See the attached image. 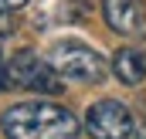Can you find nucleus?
Returning a JSON list of instances; mask_svg holds the SVG:
<instances>
[{"instance_id": "obj_9", "label": "nucleus", "mask_w": 146, "mask_h": 139, "mask_svg": "<svg viewBox=\"0 0 146 139\" xmlns=\"http://www.w3.org/2000/svg\"><path fill=\"white\" fill-rule=\"evenodd\" d=\"M133 136H136V139H146V119L136 122V132H133Z\"/></svg>"}, {"instance_id": "obj_8", "label": "nucleus", "mask_w": 146, "mask_h": 139, "mask_svg": "<svg viewBox=\"0 0 146 139\" xmlns=\"http://www.w3.org/2000/svg\"><path fill=\"white\" fill-rule=\"evenodd\" d=\"M27 0H0V10H7V14H14V10H21Z\"/></svg>"}, {"instance_id": "obj_3", "label": "nucleus", "mask_w": 146, "mask_h": 139, "mask_svg": "<svg viewBox=\"0 0 146 139\" xmlns=\"http://www.w3.org/2000/svg\"><path fill=\"white\" fill-rule=\"evenodd\" d=\"M3 85L27 88V92H37V95H61L65 78L54 71V65L48 58H41L34 51H17L3 65Z\"/></svg>"}, {"instance_id": "obj_6", "label": "nucleus", "mask_w": 146, "mask_h": 139, "mask_svg": "<svg viewBox=\"0 0 146 139\" xmlns=\"http://www.w3.org/2000/svg\"><path fill=\"white\" fill-rule=\"evenodd\" d=\"M109 68L122 85H143L146 81V51H139V48H119L112 54Z\"/></svg>"}, {"instance_id": "obj_5", "label": "nucleus", "mask_w": 146, "mask_h": 139, "mask_svg": "<svg viewBox=\"0 0 146 139\" xmlns=\"http://www.w3.org/2000/svg\"><path fill=\"white\" fill-rule=\"evenodd\" d=\"M102 21L115 34L136 37L146 31V3L143 0H102Z\"/></svg>"}, {"instance_id": "obj_4", "label": "nucleus", "mask_w": 146, "mask_h": 139, "mask_svg": "<svg viewBox=\"0 0 146 139\" xmlns=\"http://www.w3.org/2000/svg\"><path fill=\"white\" fill-rule=\"evenodd\" d=\"M82 129L92 139H129L136 132V119H133L129 105L115 102V99H99L85 109Z\"/></svg>"}, {"instance_id": "obj_7", "label": "nucleus", "mask_w": 146, "mask_h": 139, "mask_svg": "<svg viewBox=\"0 0 146 139\" xmlns=\"http://www.w3.org/2000/svg\"><path fill=\"white\" fill-rule=\"evenodd\" d=\"M10 31H14V24H10V14H7V10H0V41L10 34Z\"/></svg>"}, {"instance_id": "obj_1", "label": "nucleus", "mask_w": 146, "mask_h": 139, "mask_svg": "<svg viewBox=\"0 0 146 139\" xmlns=\"http://www.w3.org/2000/svg\"><path fill=\"white\" fill-rule=\"evenodd\" d=\"M3 139H78L82 119L58 102H17L0 112Z\"/></svg>"}, {"instance_id": "obj_2", "label": "nucleus", "mask_w": 146, "mask_h": 139, "mask_svg": "<svg viewBox=\"0 0 146 139\" xmlns=\"http://www.w3.org/2000/svg\"><path fill=\"white\" fill-rule=\"evenodd\" d=\"M48 61L54 65V71L65 78V81H75V85H99L106 75H109V61L82 44V41H58L51 51H48Z\"/></svg>"}]
</instances>
